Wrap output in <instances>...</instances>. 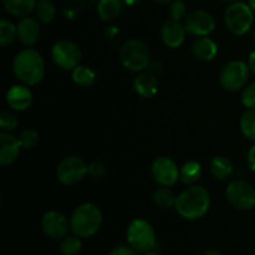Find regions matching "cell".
I'll return each instance as SVG.
<instances>
[{"instance_id": "1", "label": "cell", "mask_w": 255, "mask_h": 255, "mask_svg": "<svg viewBox=\"0 0 255 255\" xmlns=\"http://www.w3.org/2000/svg\"><path fill=\"white\" fill-rule=\"evenodd\" d=\"M211 194L204 187L192 184L177 196V213L187 221H198L203 218L211 208Z\"/></svg>"}, {"instance_id": "2", "label": "cell", "mask_w": 255, "mask_h": 255, "mask_svg": "<svg viewBox=\"0 0 255 255\" xmlns=\"http://www.w3.org/2000/svg\"><path fill=\"white\" fill-rule=\"evenodd\" d=\"M12 71L16 79L26 86H35L44 80L46 64L37 50L32 47L22 49L12 61Z\"/></svg>"}, {"instance_id": "3", "label": "cell", "mask_w": 255, "mask_h": 255, "mask_svg": "<svg viewBox=\"0 0 255 255\" xmlns=\"http://www.w3.org/2000/svg\"><path fill=\"white\" fill-rule=\"evenodd\" d=\"M102 226V212L96 204L82 203L75 208L70 218L71 232L82 239L91 238Z\"/></svg>"}, {"instance_id": "4", "label": "cell", "mask_w": 255, "mask_h": 255, "mask_svg": "<svg viewBox=\"0 0 255 255\" xmlns=\"http://www.w3.org/2000/svg\"><path fill=\"white\" fill-rule=\"evenodd\" d=\"M224 22L229 32L236 36H243L248 34L254 24V11L248 2L237 1L229 2L224 11Z\"/></svg>"}, {"instance_id": "5", "label": "cell", "mask_w": 255, "mask_h": 255, "mask_svg": "<svg viewBox=\"0 0 255 255\" xmlns=\"http://www.w3.org/2000/svg\"><path fill=\"white\" fill-rule=\"evenodd\" d=\"M126 239L128 246H131L134 251L141 254L156 251L158 246L153 227L148 221L142 218L133 219L128 224L126 231Z\"/></svg>"}, {"instance_id": "6", "label": "cell", "mask_w": 255, "mask_h": 255, "mask_svg": "<svg viewBox=\"0 0 255 255\" xmlns=\"http://www.w3.org/2000/svg\"><path fill=\"white\" fill-rule=\"evenodd\" d=\"M120 61L128 71L142 72L148 69L151 52L147 45L141 40H127L120 49Z\"/></svg>"}, {"instance_id": "7", "label": "cell", "mask_w": 255, "mask_h": 255, "mask_svg": "<svg viewBox=\"0 0 255 255\" xmlns=\"http://www.w3.org/2000/svg\"><path fill=\"white\" fill-rule=\"evenodd\" d=\"M251 75L248 62L242 60H233L224 65L219 74V82L222 87L229 92H237L247 86Z\"/></svg>"}, {"instance_id": "8", "label": "cell", "mask_w": 255, "mask_h": 255, "mask_svg": "<svg viewBox=\"0 0 255 255\" xmlns=\"http://www.w3.org/2000/svg\"><path fill=\"white\" fill-rule=\"evenodd\" d=\"M226 198L232 207L239 211L255 208V188L244 179H234L227 186Z\"/></svg>"}, {"instance_id": "9", "label": "cell", "mask_w": 255, "mask_h": 255, "mask_svg": "<svg viewBox=\"0 0 255 255\" xmlns=\"http://www.w3.org/2000/svg\"><path fill=\"white\" fill-rule=\"evenodd\" d=\"M89 174V164L79 156H67L56 168V178L64 186H75Z\"/></svg>"}, {"instance_id": "10", "label": "cell", "mask_w": 255, "mask_h": 255, "mask_svg": "<svg viewBox=\"0 0 255 255\" xmlns=\"http://www.w3.org/2000/svg\"><path fill=\"white\" fill-rule=\"evenodd\" d=\"M81 50L70 40H59L52 45L51 59L54 64L65 71H72L81 61Z\"/></svg>"}, {"instance_id": "11", "label": "cell", "mask_w": 255, "mask_h": 255, "mask_svg": "<svg viewBox=\"0 0 255 255\" xmlns=\"http://www.w3.org/2000/svg\"><path fill=\"white\" fill-rule=\"evenodd\" d=\"M184 29L187 34L196 37L209 36L216 29L213 15L204 10H194L184 17Z\"/></svg>"}, {"instance_id": "12", "label": "cell", "mask_w": 255, "mask_h": 255, "mask_svg": "<svg viewBox=\"0 0 255 255\" xmlns=\"http://www.w3.org/2000/svg\"><path fill=\"white\" fill-rule=\"evenodd\" d=\"M151 174L162 187L174 186L179 181V168L176 162L166 156L157 157L151 164Z\"/></svg>"}, {"instance_id": "13", "label": "cell", "mask_w": 255, "mask_h": 255, "mask_svg": "<svg viewBox=\"0 0 255 255\" xmlns=\"http://www.w3.org/2000/svg\"><path fill=\"white\" fill-rule=\"evenodd\" d=\"M41 229L46 237L55 241L65 238L71 229L69 219L59 211H49L42 216Z\"/></svg>"}, {"instance_id": "14", "label": "cell", "mask_w": 255, "mask_h": 255, "mask_svg": "<svg viewBox=\"0 0 255 255\" xmlns=\"http://www.w3.org/2000/svg\"><path fill=\"white\" fill-rule=\"evenodd\" d=\"M6 104L10 107V110L16 112L26 111L30 109L32 104V92L29 89V86L21 84V85H14L10 87L6 91Z\"/></svg>"}, {"instance_id": "15", "label": "cell", "mask_w": 255, "mask_h": 255, "mask_svg": "<svg viewBox=\"0 0 255 255\" xmlns=\"http://www.w3.org/2000/svg\"><path fill=\"white\" fill-rule=\"evenodd\" d=\"M17 26V40L22 45L27 47L34 46L37 44L41 35V27H40V21L36 17L24 16L20 19L16 24Z\"/></svg>"}, {"instance_id": "16", "label": "cell", "mask_w": 255, "mask_h": 255, "mask_svg": "<svg viewBox=\"0 0 255 255\" xmlns=\"http://www.w3.org/2000/svg\"><path fill=\"white\" fill-rule=\"evenodd\" d=\"M186 29L181 21L176 20H167L161 27V39L163 44L169 49H178L183 45L186 40Z\"/></svg>"}, {"instance_id": "17", "label": "cell", "mask_w": 255, "mask_h": 255, "mask_svg": "<svg viewBox=\"0 0 255 255\" xmlns=\"http://www.w3.org/2000/svg\"><path fill=\"white\" fill-rule=\"evenodd\" d=\"M21 144L17 137H14L9 132L0 133V164L9 166L19 158L21 153Z\"/></svg>"}, {"instance_id": "18", "label": "cell", "mask_w": 255, "mask_h": 255, "mask_svg": "<svg viewBox=\"0 0 255 255\" xmlns=\"http://www.w3.org/2000/svg\"><path fill=\"white\" fill-rule=\"evenodd\" d=\"M133 89L143 99H151L158 94L159 82L156 75L149 71L138 72L133 80Z\"/></svg>"}, {"instance_id": "19", "label": "cell", "mask_w": 255, "mask_h": 255, "mask_svg": "<svg viewBox=\"0 0 255 255\" xmlns=\"http://www.w3.org/2000/svg\"><path fill=\"white\" fill-rule=\"evenodd\" d=\"M218 45L211 37H198L192 45V52L201 61H213L218 55Z\"/></svg>"}, {"instance_id": "20", "label": "cell", "mask_w": 255, "mask_h": 255, "mask_svg": "<svg viewBox=\"0 0 255 255\" xmlns=\"http://www.w3.org/2000/svg\"><path fill=\"white\" fill-rule=\"evenodd\" d=\"M124 6L122 0H100L96 5L97 15L105 22L114 21L120 16Z\"/></svg>"}, {"instance_id": "21", "label": "cell", "mask_w": 255, "mask_h": 255, "mask_svg": "<svg viewBox=\"0 0 255 255\" xmlns=\"http://www.w3.org/2000/svg\"><path fill=\"white\" fill-rule=\"evenodd\" d=\"M37 0H2L5 10L12 16H29L35 10Z\"/></svg>"}, {"instance_id": "22", "label": "cell", "mask_w": 255, "mask_h": 255, "mask_svg": "<svg viewBox=\"0 0 255 255\" xmlns=\"http://www.w3.org/2000/svg\"><path fill=\"white\" fill-rule=\"evenodd\" d=\"M211 172L213 177L219 181H227L232 177L234 172L233 163L231 159L224 156H216L211 161Z\"/></svg>"}, {"instance_id": "23", "label": "cell", "mask_w": 255, "mask_h": 255, "mask_svg": "<svg viewBox=\"0 0 255 255\" xmlns=\"http://www.w3.org/2000/svg\"><path fill=\"white\" fill-rule=\"evenodd\" d=\"M202 177V166L197 161H188L179 168V181L187 186L196 184Z\"/></svg>"}, {"instance_id": "24", "label": "cell", "mask_w": 255, "mask_h": 255, "mask_svg": "<svg viewBox=\"0 0 255 255\" xmlns=\"http://www.w3.org/2000/svg\"><path fill=\"white\" fill-rule=\"evenodd\" d=\"M72 81L81 87H90L95 84L96 81V72L91 69L90 66H85V65H79L75 67L71 71Z\"/></svg>"}, {"instance_id": "25", "label": "cell", "mask_w": 255, "mask_h": 255, "mask_svg": "<svg viewBox=\"0 0 255 255\" xmlns=\"http://www.w3.org/2000/svg\"><path fill=\"white\" fill-rule=\"evenodd\" d=\"M154 206L159 209L174 208L177 201V196L169 187H161L157 189L152 197Z\"/></svg>"}, {"instance_id": "26", "label": "cell", "mask_w": 255, "mask_h": 255, "mask_svg": "<svg viewBox=\"0 0 255 255\" xmlns=\"http://www.w3.org/2000/svg\"><path fill=\"white\" fill-rule=\"evenodd\" d=\"M34 11L36 19L42 24H50L56 16V7L51 0H37Z\"/></svg>"}, {"instance_id": "27", "label": "cell", "mask_w": 255, "mask_h": 255, "mask_svg": "<svg viewBox=\"0 0 255 255\" xmlns=\"http://www.w3.org/2000/svg\"><path fill=\"white\" fill-rule=\"evenodd\" d=\"M17 39V26L7 19L0 20V45L2 47L9 46Z\"/></svg>"}, {"instance_id": "28", "label": "cell", "mask_w": 255, "mask_h": 255, "mask_svg": "<svg viewBox=\"0 0 255 255\" xmlns=\"http://www.w3.org/2000/svg\"><path fill=\"white\" fill-rule=\"evenodd\" d=\"M82 238L72 233V236H66L61 239L60 243V253L61 255H79L82 249Z\"/></svg>"}, {"instance_id": "29", "label": "cell", "mask_w": 255, "mask_h": 255, "mask_svg": "<svg viewBox=\"0 0 255 255\" xmlns=\"http://www.w3.org/2000/svg\"><path fill=\"white\" fill-rule=\"evenodd\" d=\"M241 131L246 138L255 142V110H247L239 121Z\"/></svg>"}, {"instance_id": "30", "label": "cell", "mask_w": 255, "mask_h": 255, "mask_svg": "<svg viewBox=\"0 0 255 255\" xmlns=\"http://www.w3.org/2000/svg\"><path fill=\"white\" fill-rule=\"evenodd\" d=\"M87 0H64L62 12L69 20H76L86 6Z\"/></svg>"}, {"instance_id": "31", "label": "cell", "mask_w": 255, "mask_h": 255, "mask_svg": "<svg viewBox=\"0 0 255 255\" xmlns=\"http://www.w3.org/2000/svg\"><path fill=\"white\" fill-rule=\"evenodd\" d=\"M19 141L21 144L22 149H32L36 147V144L40 141V134L36 129L34 128H26L22 129L19 134Z\"/></svg>"}, {"instance_id": "32", "label": "cell", "mask_w": 255, "mask_h": 255, "mask_svg": "<svg viewBox=\"0 0 255 255\" xmlns=\"http://www.w3.org/2000/svg\"><path fill=\"white\" fill-rule=\"evenodd\" d=\"M17 126H19V120L12 112L1 111V114H0V129H1V132L11 133L12 131L17 128Z\"/></svg>"}, {"instance_id": "33", "label": "cell", "mask_w": 255, "mask_h": 255, "mask_svg": "<svg viewBox=\"0 0 255 255\" xmlns=\"http://www.w3.org/2000/svg\"><path fill=\"white\" fill-rule=\"evenodd\" d=\"M168 14H169V19L176 20V21H181L182 19L188 15L187 12V5L183 0H172L169 2V7H168Z\"/></svg>"}, {"instance_id": "34", "label": "cell", "mask_w": 255, "mask_h": 255, "mask_svg": "<svg viewBox=\"0 0 255 255\" xmlns=\"http://www.w3.org/2000/svg\"><path fill=\"white\" fill-rule=\"evenodd\" d=\"M241 100L247 110H255V82H252L244 87Z\"/></svg>"}, {"instance_id": "35", "label": "cell", "mask_w": 255, "mask_h": 255, "mask_svg": "<svg viewBox=\"0 0 255 255\" xmlns=\"http://www.w3.org/2000/svg\"><path fill=\"white\" fill-rule=\"evenodd\" d=\"M106 174V166L100 161H94L89 164V176L94 179H100Z\"/></svg>"}, {"instance_id": "36", "label": "cell", "mask_w": 255, "mask_h": 255, "mask_svg": "<svg viewBox=\"0 0 255 255\" xmlns=\"http://www.w3.org/2000/svg\"><path fill=\"white\" fill-rule=\"evenodd\" d=\"M139 253L137 251H134L131 246H119L115 247L114 249L110 251V253L107 255H138Z\"/></svg>"}, {"instance_id": "37", "label": "cell", "mask_w": 255, "mask_h": 255, "mask_svg": "<svg viewBox=\"0 0 255 255\" xmlns=\"http://www.w3.org/2000/svg\"><path fill=\"white\" fill-rule=\"evenodd\" d=\"M163 70H164V66L162 62L157 61V60H153V61L151 60V62H149V65H148L149 72H152V74L156 75L157 76V75H161L162 72H163Z\"/></svg>"}, {"instance_id": "38", "label": "cell", "mask_w": 255, "mask_h": 255, "mask_svg": "<svg viewBox=\"0 0 255 255\" xmlns=\"http://www.w3.org/2000/svg\"><path fill=\"white\" fill-rule=\"evenodd\" d=\"M247 161H248V166H249V168H251V171L255 173V142H254L253 146L251 147V149L248 151Z\"/></svg>"}, {"instance_id": "39", "label": "cell", "mask_w": 255, "mask_h": 255, "mask_svg": "<svg viewBox=\"0 0 255 255\" xmlns=\"http://www.w3.org/2000/svg\"><path fill=\"white\" fill-rule=\"evenodd\" d=\"M248 66L251 69V72L255 76V50L249 54L248 56Z\"/></svg>"}, {"instance_id": "40", "label": "cell", "mask_w": 255, "mask_h": 255, "mask_svg": "<svg viewBox=\"0 0 255 255\" xmlns=\"http://www.w3.org/2000/svg\"><path fill=\"white\" fill-rule=\"evenodd\" d=\"M105 32L107 34V36L111 37V39H112V37H115L117 34H119L120 30L117 29V26H110V27H107L106 31H105Z\"/></svg>"}, {"instance_id": "41", "label": "cell", "mask_w": 255, "mask_h": 255, "mask_svg": "<svg viewBox=\"0 0 255 255\" xmlns=\"http://www.w3.org/2000/svg\"><path fill=\"white\" fill-rule=\"evenodd\" d=\"M124 1V4L126 5V6H134V5L138 4L141 0H122Z\"/></svg>"}, {"instance_id": "42", "label": "cell", "mask_w": 255, "mask_h": 255, "mask_svg": "<svg viewBox=\"0 0 255 255\" xmlns=\"http://www.w3.org/2000/svg\"><path fill=\"white\" fill-rule=\"evenodd\" d=\"M204 255H222V253H219V252L216 251V249H209V251L206 252V254Z\"/></svg>"}, {"instance_id": "43", "label": "cell", "mask_w": 255, "mask_h": 255, "mask_svg": "<svg viewBox=\"0 0 255 255\" xmlns=\"http://www.w3.org/2000/svg\"><path fill=\"white\" fill-rule=\"evenodd\" d=\"M154 2H157V4H161V5H166V4H169V2L172 1V0H153Z\"/></svg>"}, {"instance_id": "44", "label": "cell", "mask_w": 255, "mask_h": 255, "mask_svg": "<svg viewBox=\"0 0 255 255\" xmlns=\"http://www.w3.org/2000/svg\"><path fill=\"white\" fill-rule=\"evenodd\" d=\"M248 4H249V6H251L252 9H253V11L255 12V0H249Z\"/></svg>"}, {"instance_id": "45", "label": "cell", "mask_w": 255, "mask_h": 255, "mask_svg": "<svg viewBox=\"0 0 255 255\" xmlns=\"http://www.w3.org/2000/svg\"><path fill=\"white\" fill-rule=\"evenodd\" d=\"M142 255H159V254L157 253L156 251H151V252H146V253H143Z\"/></svg>"}, {"instance_id": "46", "label": "cell", "mask_w": 255, "mask_h": 255, "mask_svg": "<svg viewBox=\"0 0 255 255\" xmlns=\"http://www.w3.org/2000/svg\"><path fill=\"white\" fill-rule=\"evenodd\" d=\"M87 1H90V2H91V4H95V5H97V2H99L100 0H87Z\"/></svg>"}, {"instance_id": "47", "label": "cell", "mask_w": 255, "mask_h": 255, "mask_svg": "<svg viewBox=\"0 0 255 255\" xmlns=\"http://www.w3.org/2000/svg\"><path fill=\"white\" fill-rule=\"evenodd\" d=\"M252 36H253V41H254V44H255V27L253 29V34H252Z\"/></svg>"}, {"instance_id": "48", "label": "cell", "mask_w": 255, "mask_h": 255, "mask_svg": "<svg viewBox=\"0 0 255 255\" xmlns=\"http://www.w3.org/2000/svg\"><path fill=\"white\" fill-rule=\"evenodd\" d=\"M223 1H227V2H233V1H237V0H223Z\"/></svg>"}]
</instances>
